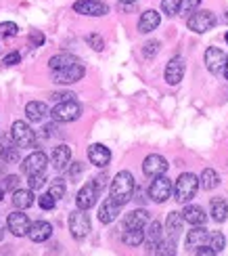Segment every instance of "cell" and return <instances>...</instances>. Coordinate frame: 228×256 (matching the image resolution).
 I'll return each instance as SVG.
<instances>
[{
    "label": "cell",
    "mask_w": 228,
    "mask_h": 256,
    "mask_svg": "<svg viewBox=\"0 0 228 256\" xmlns=\"http://www.w3.org/2000/svg\"><path fill=\"white\" fill-rule=\"evenodd\" d=\"M134 189H136V183H134L132 172H128V170H122V172H117L115 178L111 180L109 196L117 202L119 206H124V204H128V202L132 200Z\"/></svg>",
    "instance_id": "obj_1"
},
{
    "label": "cell",
    "mask_w": 228,
    "mask_h": 256,
    "mask_svg": "<svg viewBox=\"0 0 228 256\" xmlns=\"http://www.w3.org/2000/svg\"><path fill=\"white\" fill-rule=\"evenodd\" d=\"M199 187H201V183L197 176L193 172H184L178 176L176 185H174V200H176L178 204H189V202L197 196Z\"/></svg>",
    "instance_id": "obj_2"
},
{
    "label": "cell",
    "mask_w": 228,
    "mask_h": 256,
    "mask_svg": "<svg viewBox=\"0 0 228 256\" xmlns=\"http://www.w3.org/2000/svg\"><path fill=\"white\" fill-rule=\"evenodd\" d=\"M216 24H218V17H216L212 10H195L187 19L189 30L195 32V34H205V32L214 30Z\"/></svg>",
    "instance_id": "obj_3"
},
{
    "label": "cell",
    "mask_w": 228,
    "mask_h": 256,
    "mask_svg": "<svg viewBox=\"0 0 228 256\" xmlns=\"http://www.w3.org/2000/svg\"><path fill=\"white\" fill-rule=\"evenodd\" d=\"M86 212L88 210L78 208V210H73L69 214V231H71L73 240H78V242L86 240L88 238V233H90V216L86 214Z\"/></svg>",
    "instance_id": "obj_4"
},
{
    "label": "cell",
    "mask_w": 228,
    "mask_h": 256,
    "mask_svg": "<svg viewBox=\"0 0 228 256\" xmlns=\"http://www.w3.org/2000/svg\"><path fill=\"white\" fill-rule=\"evenodd\" d=\"M10 138H13V143L17 147H21V149L36 147V132L21 120L13 122V126H10Z\"/></svg>",
    "instance_id": "obj_5"
},
{
    "label": "cell",
    "mask_w": 228,
    "mask_h": 256,
    "mask_svg": "<svg viewBox=\"0 0 228 256\" xmlns=\"http://www.w3.org/2000/svg\"><path fill=\"white\" fill-rule=\"evenodd\" d=\"M174 194V185H172V180L166 176V174H161V176H155L153 180H151V185H149V198L155 202V204H164V202H168Z\"/></svg>",
    "instance_id": "obj_6"
},
{
    "label": "cell",
    "mask_w": 228,
    "mask_h": 256,
    "mask_svg": "<svg viewBox=\"0 0 228 256\" xmlns=\"http://www.w3.org/2000/svg\"><path fill=\"white\" fill-rule=\"evenodd\" d=\"M50 116H52V120L55 122H73V120H78L82 116V105L75 99L73 101H61V103H57L55 108H52Z\"/></svg>",
    "instance_id": "obj_7"
},
{
    "label": "cell",
    "mask_w": 228,
    "mask_h": 256,
    "mask_svg": "<svg viewBox=\"0 0 228 256\" xmlns=\"http://www.w3.org/2000/svg\"><path fill=\"white\" fill-rule=\"evenodd\" d=\"M46 166H48L46 154L44 152H34V154H29L23 160V166H21V170H23L27 176H34V174H44Z\"/></svg>",
    "instance_id": "obj_8"
},
{
    "label": "cell",
    "mask_w": 228,
    "mask_h": 256,
    "mask_svg": "<svg viewBox=\"0 0 228 256\" xmlns=\"http://www.w3.org/2000/svg\"><path fill=\"white\" fill-rule=\"evenodd\" d=\"M86 74V68L82 63H75V66H69V68H63V70H52V80L57 84H73L84 78Z\"/></svg>",
    "instance_id": "obj_9"
},
{
    "label": "cell",
    "mask_w": 228,
    "mask_h": 256,
    "mask_svg": "<svg viewBox=\"0 0 228 256\" xmlns=\"http://www.w3.org/2000/svg\"><path fill=\"white\" fill-rule=\"evenodd\" d=\"M168 160L164 156H159V154H151L145 158V162H143V172L151 178H155V176H161V174H166L168 172Z\"/></svg>",
    "instance_id": "obj_10"
},
{
    "label": "cell",
    "mask_w": 228,
    "mask_h": 256,
    "mask_svg": "<svg viewBox=\"0 0 228 256\" xmlns=\"http://www.w3.org/2000/svg\"><path fill=\"white\" fill-rule=\"evenodd\" d=\"M6 227H8V231L13 233L15 238H23V236H27V231H29V227H31V222H29L27 214H23V212L17 208L15 212H10V214H8V218H6Z\"/></svg>",
    "instance_id": "obj_11"
},
{
    "label": "cell",
    "mask_w": 228,
    "mask_h": 256,
    "mask_svg": "<svg viewBox=\"0 0 228 256\" xmlns=\"http://www.w3.org/2000/svg\"><path fill=\"white\" fill-rule=\"evenodd\" d=\"M73 10L88 17H103L109 13V6L101 0H78V2H73Z\"/></svg>",
    "instance_id": "obj_12"
},
{
    "label": "cell",
    "mask_w": 228,
    "mask_h": 256,
    "mask_svg": "<svg viewBox=\"0 0 228 256\" xmlns=\"http://www.w3.org/2000/svg\"><path fill=\"white\" fill-rule=\"evenodd\" d=\"M99 187H96L94 180H88L80 191H78V198H75V206L82 208V210H90L96 204V198H99Z\"/></svg>",
    "instance_id": "obj_13"
},
{
    "label": "cell",
    "mask_w": 228,
    "mask_h": 256,
    "mask_svg": "<svg viewBox=\"0 0 228 256\" xmlns=\"http://www.w3.org/2000/svg\"><path fill=\"white\" fill-rule=\"evenodd\" d=\"M226 59H228V55L218 46H210L205 50V66H208V70L212 74H216V76H218V74H224Z\"/></svg>",
    "instance_id": "obj_14"
},
{
    "label": "cell",
    "mask_w": 228,
    "mask_h": 256,
    "mask_svg": "<svg viewBox=\"0 0 228 256\" xmlns=\"http://www.w3.org/2000/svg\"><path fill=\"white\" fill-rule=\"evenodd\" d=\"M161 242H164V227H161L159 220H151L149 225H147V231H145L147 252H149V254H155Z\"/></svg>",
    "instance_id": "obj_15"
},
{
    "label": "cell",
    "mask_w": 228,
    "mask_h": 256,
    "mask_svg": "<svg viewBox=\"0 0 228 256\" xmlns=\"http://www.w3.org/2000/svg\"><path fill=\"white\" fill-rule=\"evenodd\" d=\"M184 70H187V63H184V59L180 55L176 57H172L168 61V66H166V82L170 84V86H176V84L184 78Z\"/></svg>",
    "instance_id": "obj_16"
},
{
    "label": "cell",
    "mask_w": 228,
    "mask_h": 256,
    "mask_svg": "<svg viewBox=\"0 0 228 256\" xmlns=\"http://www.w3.org/2000/svg\"><path fill=\"white\" fill-rule=\"evenodd\" d=\"M88 160L90 164H94L96 168H107L111 162V152L109 147H105L103 143H94L88 147Z\"/></svg>",
    "instance_id": "obj_17"
},
{
    "label": "cell",
    "mask_w": 228,
    "mask_h": 256,
    "mask_svg": "<svg viewBox=\"0 0 228 256\" xmlns=\"http://www.w3.org/2000/svg\"><path fill=\"white\" fill-rule=\"evenodd\" d=\"M210 233L212 231H208L203 225H195V229H191L187 233V248L195 252L201 246H208V244H210Z\"/></svg>",
    "instance_id": "obj_18"
},
{
    "label": "cell",
    "mask_w": 228,
    "mask_h": 256,
    "mask_svg": "<svg viewBox=\"0 0 228 256\" xmlns=\"http://www.w3.org/2000/svg\"><path fill=\"white\" fill-rule=\"evenodd\" d=\"M149 222H151L149 212L145 208H138L124 216V229H145Z\"/></svg>",
    "instance_id": "obj_19"
},
{
    "label": "cell",
    "mask_w": 228,
    "mask_h": 256,
    "mask_svg": "<svg viewBox=\"0 0 228 256\" xmlns=\"http://www.w3.org/2000/svg\"><path fill=\"white\" fill-rule=\"evenodd\" d=\"M52 236V225L46 220H36V222H31V227L27 231V238L34 242V244H42V242H46L48 238Z\"/></svg>",
    "instance_id": "obj_20"
},
{
    "label": "cell",
    "mask_w": 228,
    "mask_h": 256,
    "mask_svg": "<svg viewBox=\"0 0 228 256\" xmlns=\"http://www.w3.org/2000/svg\"><path fill=\"white\" fill-rule=\"evenodd\" d=\"M159 24H161V15L157 13L155 8H149L138 19V32L140 34H151L153 30L159 28Z\"/></svg>",
    "instance_id": "obj_21"
},
{
    "label": "cell",
    "mask_w": 228,
    "mask_h": 256,
    "mask_svg": "<svg viewBox=\"0 0 228 256\" xmlns=\"http://www.w3.org/2000/svg\"><path fill=\"white\" fill-rule=\"evenodd\" d=\"M119 208H122V206H119L117 202L109 196V198H107L103 204H101V208H99V220L103 222V225H109V222H113V220L117 218Z\"/></svg>",
    "instance_id": "obj_22"
},
{
    "label": "cell",
    "mask_w": 228,
    "mask_h": 256,
    "mask_svg": "<svg viewBox=\"0 0 228 256\" xmlns=\"http://www.w3.org/2000/svg\"><path fill=\"white\" fill-rule=\"evenodd\" d=\"M25 116H27L29 122L40 124L46 116H50V110L46 108V103H42V101H29L25 105Z\"/></svg>",
    "instance_id": "obj_23"
},
{
    "label": "cell",
    "mask_w": 228,
    "mask_h": 256,
    "mask_svg": "<svg viewBox=\"0 0 228 256\" xmlns=\"http://www.w3.org/2000/svg\"><path fill=\"white\" fill-rule=\"evenodd\" d=\"M182 218L184 222H189V225H205V220H208V214H205V210L201 206H195V204H187L182 210Z\"/></svg>",
    "instance_id": "obj_24"
},
{
    "label": "cell",
    "mask_w": 228,
    "mask_h": 256,
    "mask_svg": "<svg viewBox=\"0 0 228 256\" xmlns=\"http://www.w3.org/2000/svg\"><path fill=\"white\" fill-rule=\"evenodd\" d=\"M71 164V149L67 145H59L52 149V166L57 170H65Z\"/></svg>",
    "instance_id": "obj_25"
},
{
    "label": "cell",
    "mask_w": 228,
    "mask_h": 256,
    "mask_svg": "<svg viewBox=\"0 0 228 256\" xmlns=\"http://www.w3.org/2000/svg\"><path fill=\"white\" fill-rule=\"evenodd\" d=\"M182 225H184L182 212H170L168 218H166V231H168V238L178 240V238H180V233H182Z\"/></svg>",
    "instance_id": "obj_26"
},
{
    "label": "cell",
    "mask_w": 228,
    "mask_h": 256,
    "mask_svg": "<svg viewBox=\"0 0 228 256\" xmlns=\"http://www.w3.org/2000/svg\"><path fill=\"white\" fill-rule=\"evenodd\" d=\"M210 214L216 222H224L228 218V204H226V200L222 198H214L210 202Z\"/></svg>",
    "instance_id": "obj_27"
},
{
    "label": "cell",
    "mask_w": 228,
    "mask_h": 256,
    "mask_svg": "<svg viewBox=\"0 0 228 256\" xmlns=\"http://www.w3.org/2000/svg\"><path fill=\"white\" fill-rule=\"evenodd\" d=\"M13 204L19 210L34 206V194H31V189H15L13 191Z\"/></svg>",
    "instance_id": "obj_28"
},
{
    "label": "cell",
    "mask_w": 228,
    "mask_h": 256,
    "mask_svg": "<svg viewBox=\"0 0 228 256\" xmlns=\"http://www.w3.org/2000/svg\"><path fill=\"white\" fill-rule=\"evenodd\" d=\"M75 63H80V59L75 55H69V52H59V55L50 57L48 66H50V72H52V70H63V68L75 66Z\"/></svg>",
    "instance_id": "obj_29"
},
{
    "label": "cell",
    "mask_w": 228,
    "mask_h": 256,
    "mask_svg": "<svg viewBox=\"0 0 228 256\" xmlns=\"http://www.w3.org/2000/svg\"><path fill=\"white\" fill-rule=\"evenodd\" d=\"M199 183L205 191H212V189H216L220 185V174L216 172L214 168H205L201 172V176H199Z\"/></svg>",
    "instance_id": "obj_30"
},
{
    "label": "cell",
    "mask_w": 228,
    "mask_h": 256,
    "mask_svg": "<svg viewBox=\"0 0 228 256\" xmlns=\"http://www.w3.org/2000/svg\"><path fill=\"white\" fill-rule=\"evenodd\" d=\"M122 242L130 248L140 246V244L145 242V229H126L122 236Z\"/></svg>",
    "instance_id": "obj_31"
},
{
    "label": "cell",
    "mask_w": 228,
    "mask_h": 256,
    "mask_svg": "<svg viewBox=\"0 0 228 256\" xmlns=\"http://www.w3.org/2000/svg\"><path fill=\"white\" fill-rule=\"evenodd\" d=\"M65 191H67V185H65V180L63 178H52L50 180V187H48V194L55 198L57 202L65 196Z\"/></svg>",
    "instance_id": "obj_32"
},
{
    "label": "cell",
    "mask_w": 228,
    "mask_h": 256,
    "mask_svg": "<svg viewBox=\"0 0 228 256\" xmlns=\"http://www.w3.org/2000/svg\"><path fill=\"white\" fill-rule=\"evenodd\" d=\"M208 246L214 248V252L218 254V252H222L224 246H226V238L222 236L220 231H212V233H210V244H208Z\"/></svg>",
    "instance_id": "obj_33"
},
{
    "label": "cell",
    "mask_w": 228,
    "mask_h": 256,
    "mask_svg": "<svg viewBox=\"0 0 228 256\" xmlns=\"http://www.w3.org/2000/svg\"><path fill=\"white\" fill-rule=\"evenodd\" d=\"M19 149L21 147H2V149H0V156H2V160H4V162L6 164H17L19 162Z\"/></svg>",
    "instance_id": "obj_34"
},
{
    "label": "cell",
    "mask_w": 228,
    "mask_h": 256,
    "mask_svg": "<svg viewBox=\"0 0 228 256\" xmlns=\"http://www.w3.org/2000/svg\"><path fill=\"white\" fill-rule=\"evenodd\" d=\"M180 6H182V0H161V10H164L168 17L178 15Z\"/></svg>",
    "instance_id": "obj_35"
},
{
    "label": "cell",
    "mask_w": 228,
    "mask_h": 256,
    "mask_svg": "<svg viewBox=\"0 0 228 256\" xmlns=\"http://www.w3.org/2000/svg\"><path fill=\"white\" fill-rule=\"evenodd\" d=\"M155 254H161V256H174V254H176V240H172V238L164 240V242L159 244V248H157Z\"/></svg>",
    "instance_id": "obj_36"
},
{
    "label": "cell",
    "mask_w": 228,
    "mask_h": 256,
    "mask_svg": "<svg viewBox=\"0 0 228 256\" xmlns=\"http://www.w3.org/2000/svg\"><path fill=\"white\" fill-rule=\"evenodd\" d=\"M159 48H161V42H157V40H149L147 44L143 46V55H145L147 59H153L157 52H159Z\"/></svg>",
    "instance_id": "obj_37"
},
{
    "label": "cell",
    "mask_w": 228,
    "mask_h": 256,
    "mask_svg": "<svg viewBox=\"0 0 228 256\" xmlns=\"http://www.w3.org/2000/svg\"><path fill=\"white\" fill-rule=\"evenodd\" d=\"M0 34L10 38V36H17L19 34V26L13 24V21H4V24H0Z\"/></svg>",
    "instance_id": "obj_38"
},
{
    "label": "cell",
    "mask_w": 228,
    "mask_h": 256,
    "mask_svg": "<svg viewBox=\"0 0 228 256\" xmlns=\"http://www.w3.org/2000/svg\"><path fill=\"white\" fill-rule=\"evenodd\" d=\"M201 0H182V6H180V13L182 15H193L195 10L199 8Z\"/></svg>",
    "instance_id": "obj_39"
},
{
    "label": "cell",
    "mask_w": 228,
    "mask_h": 256,
    "mask_svg": "<svg viewBox=\"0 0 228 256\" xmlns=\"http://www.w3.org/2000/svg\"><path fill=\"white\" fill-rule=\"evenodd\" d=\"M38 204H40L42 210H52V208H55V204H57V200L52 198L50 194H42L38 198Z\"/></svg>",
    "instance_id": "obj_40"
},
{
    "label": "cell",
    "mask_w": 228,
    "mask_h": 256,
    "mask_svg": "<svg viewBox=\"0 0 228 256\" xmlns=\"http://www.w3.org/2000/svg\"><path fill=\"white\" fill-rule=\"evenodd\" d=\"M44 183H46V176L44 174H34V176H29V180H27V185H29L31 191L42 189V187H44Z\"/></svg>",
    "instance_id": "obj_41"
},
{
    "label": "cell",
    "mask_w": 228,
    "mask_h": 256,
    "mask_svg": "<svg viewBox=\"0 0 228 256\" xmlns=\"http://www.w3.org/2000/svg\"><path fill=\"white\" fill-rule=\"evenodd\" d=\"M86 42L94 48V50H103V46H105V42H103V36H99V34H90V36H86Z\"/></svg>",
    "instance_id": "obj_42"
},
{
    "label": "cell",
    "mask_w": 228,
    "mask_h": 256,
    "mask_svg": "<svg viewBox=\"0 0 228 256\" xmlns=\"http://www.w3.org/2000/svg\"><path fill=\"white\" fill-rule=\"evenodd\" d=\"M73 99H75V94L69 92V90H65V92H55V94H52V101H57V103H61V101H73Z\"/></svg>",
    "instance_id": "obj_43"
},
{
    "label": "cell",
    "mask_w": 228,
    "mask_h": 256,
    "mask_svg": "<svg viewBox=\"0 0 228 256\" xmlns=\"http://www.w3.org/2000/svg\"><path fill=\"white\" fill-rule=\"evenodd\" d=\"M29 42H31L34 46H42V44H44V34H42V32H31Z\"/></svg>",
    "instance_id": "obj_44"
},
{
    "label": "cell",
    "mask_w": 228,
    "mask_h": 256,
    "mask_svg": "<svg viewBox=\"0 0 228 256\" xmlns=\"http://www.w3.org/2000/svg\"><path fill=\"white\" fill-rule=\"evenodd\" d=\"M19 61H21V55H19V52H8V55L2 59L4 66H15V63H19Z\"/></svg>",
    "instance_id": "obj_45"
},
{
    "label": "cell",
    "mask_w": 228,
    "mask_h": 256,
    "mask_svg": "<svg viewBox=\"0 0 228 256\" xmlns=\"http://www.w3.org/2000/svg\"><path fill=\"white\" fill-rule=\"evenodd\" d=\"M80 172H82V164H80V162H75L73 166L69 164V178H71V180L78 178V176H80Z\"/></svg>",
    "instance_id": "obj_46"
},
{
    "label": "cell",
    "mask_w": 228,
    "mask_h": 256,
    "mask_svg": "<svg viewBox=\"0 0 228 256\" xmlns=\"http://www.w3.org/2000/svg\"><path fill=\"white\" fill-rule=\"evenodd\" d=\"M17 185H19V178L17 176H13V174H10V176H6L4 178V189H17Z\"/></svg>",
    "instance_id": "obj_47"
},
{
    "label": "cell",
    "mask_w": 228,
    "mask_h": 256,
    "mask_svg": "<svg viewBox=\"0 0 228 256\" xmlns=\"http://www.w3.org/2000/svg\"><path fill=\"white\" fill-rule=\"evenodd\" d=\"M107 180H109V178H107L105 174H101V176H96V178H94V183H96V187H99V191H103V189H105Z\"/></svg>",
    "instance_id": "obj_48"
},
{
    "label": "cell",
    "mask_w": 228,
    "mask_h": 256,
    "mask_svg": "<svg viewBox=\"0 0 228 256\" xmlns=\"http://www.w3.org/2000/svg\"><path fill=\"white\" fill-rule=\"evenodd\" d=\"M224 78L228 80V59H226V66H224Z\"/></svg>",
    "instance_id": "obj_49"
},
{
    "label": "cell",
    "mask_w": 228,
    "mask_h": 256,
    "mask_svg": "<svg viewBox=\"0 0 228 256\" xmlns=\"http://www.w3.org/2000/svg\"><path fill=\"white\" fill-rule=\"evenodd\" d=\"M124 4H132V2H136V0H122Z\"/></svg>",
    "instance_id": "obj_50"
},
{
    "label": "cell",
    "mask_w": 228,
    "mask_h": 256,
    "mask_svg": "<svg viewBox=\"0 0 228 256\" xmlns=\"http://www.w3.org/2000/svg\"><path fill=\"white\" fill-rule=\"evenodd\" d=\"M4 198V189H0V200H2Z\"/></svg>",
    "instance_id": "obj_51"
},
{
    "label": "cell",
    "mask_w": 228,
    "mask_h": 256,
    "mask_svg": "<svg viewBox=\"0 0 228 256\" xmlns=\"http://www.w3.org/2000/svg\"><path fill=\"white\" fill-rule=\"evenodd\" d=\"M2 236H4V233H2V229H0V242H2Z\"/></svg>",
    "instance_id": "obj_52"
},
{
    "label": "cell",
    "mask_w": 228,
    "mask_h": 256,
    "mask_svg": "<svg viewBox=\"0 0 228 256\" xmlns=\"http://www.w3.org/2000/svg\"><path fill=\"white\" fill-rule=\"evenodd\" d=\"M224 21H226V24H228V13H226V15H224Z\"/></svg>",
    "instance_id": "obj_53"
},
{
    "label": "cell",
    "mask_w": 228,
    "mask_h": 256,
    "mask_svg": "<svg viewBox=\"0 0 228 256\" xmlns=\"http://www.w3.org/2000/svg\"><path fill=\"white\" fill-rule=\"evenodd\" d=\"M224 38H226V44H228V32H226V36H224Z\"/></svg>",
    "instance_id": "obj_54"
}]
</instances>
